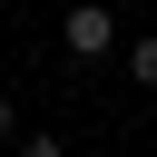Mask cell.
I'll return each mask as SVG.
<instances>
[{
	"instance_id": "6da1fadb",
	"label": "cell",
	"mask_w": 157,
	"mask_h": 157,
	"mask_svg": "<svg viewBox=\"0 0 157 157\" xmlns=\"http://www.w3.org/2000/svg\"><path fill=\"white\" fill-rule=\"evenodd\" d=\"M59 39H69L78 59H108V49H118V20H108V10H69V20H59Z\"/></svg>"
},
{
	"instance_id": "7a4b0ae2",
	"label": "cell",
	"mask_w": 157,
	"mask_h": 157,
	"mask_svg": "<svg viewBox=\"0 0 157 157\" xmlns=\"http://www.w3.org/2000/svg\"><path fill=\"white\" fill-rule=\"evenodd\" d=\"M128 78H137V88H157V39H137V49H128Z\"/></svg>"
},
{
	"instance_id": "3957f363",
	"label": "cell",
	"mask_w": 157,
	"mask_h": 157,
	"mask_svg": "<svg viewBox=\"0 0 157 157\" xmlns=\"http://www.w3.org/2000/svg\"><path fill=\"white\" fill-rule=\"evenodd\" d=\"M20 157H59V137H20Z\"/></svg>"
},
{
	"instance_id": "277c9868",
	"label": "cell",
	"mask_w": 157,
	"mask_h": 157,
	"mask_svg": "<svg viewBox=\"0 0 157 157\" xmlns=\"http://www.w3.org/2000/svg\"><path fill=\"white\" fill-rule=\"evenodd\" d=\"M0 137H10V98H0Z\"/></svg>"
}]
</instances>
